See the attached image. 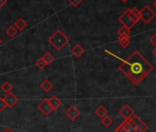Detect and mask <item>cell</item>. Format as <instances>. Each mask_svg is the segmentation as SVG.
Masks as SVG:
<instances>
[{"label":"cell","mask_w":156,"mask_h":132,"mask_svg":"<svg viewBox=\"0 0 156 132\" xmlns=\"http://www.w3.org/2000/svg\"><path fill=\"white\" fill-rule=\"evenodd\" d=\"M149 42H150V43H151L152 45L156 46V33L152 34V35L150 37V39H149Z\"/></svg>","instance_id":"26"},{"label":"cell","mask_w":156,"mask_h":132,"mask_svg":"<svg viewBox=\"0 0 156 132\" xmlns=\"http://www.w3.org/2000/svg\"><path fill=\"white\" fill-rule=\"evenodd\" d=\"M130 30L129 28L122 25L119 30H118V35L119 36H129L130 34Z\"/></svg>","instance_id":"17"},{"label":"cell","mask_w":156,"mask_h":132,"mask_svg":"<svg viewBox=\"0 0 156 132\" xmlns=\"http://www.w3.org/2000/svg\"><path fill=\"white\" fill-rule=\"evenodd\" d=\"M43 59H44V61L46 62V64L47 65H50V64H51L53 61H54V59H55V57L50 53V52H47L43 56Z\"/></svg>","instance_id":"22"},{"label":"cell","mask_w":156,"mask_h":132,"mask_svg":"<svg viewBox=\"0 0 156 132\" xmlns=\"http://www.w3.org/2000/svg\"><path fill=\"white\" fill-rule=\"evenodd\" d=\"M71 52H72V54H73L75 57L78 58V57H80V56H82V55H84V53H85V48L82 47L80 44H75V45L72 48Z\"/></svg>","instance_id":"11"},{"label":"cell","mask_w":156,"mask_h":132,"mask_svg":"<svg viewBox=\"0 0 156 132\" xmlns=\"http://www.w3.org/2000/svg\"><path fill=\"white\" fill-rule=\"evenodd\" d=\"M118 40H119V43L123 48H127L129 45V43H130V38H129V36H119L118 37Z\"/></svg>","instance_id":"15"},{"label":"cell","mask_w":156,"mask_h":132,"mask_svg":"<svg viewBox=\"0 0 156 132\" xmlns=\"http://www.w3.org/2000/svg\"><path fill=\"white\" fill-rule=\"evenodd\" d=\"M115 132H128V131L125 129V127L123 126V125H122V124H120L119 126H117V127H116Z\"/></svg>","instance_id":"27"},{"label":"cell","mask_w":156,"mask_h":132,"mask_svg":"<svg viewBox=\"0 0 156 132\" xmlns=\"http://www.w3.org/2000/svg\"><path fill=\"white\" fill-rule=\"evenodd\" d=\"M35 66L36 67L39 69V70H44L46 67H47V64H46V62L44 61V59H43V57L41 56V57H40L36 62H35Z\"/></svg>","instance_id":"19"},{"label":"cell","mask_w":156,"mask_h":132,"mask_svg":"<svg viewBox=\"0 0 156 132\" xmlns=\"http://www.w3.org/2000/svg\"><path fill=\"white\" fill-rule=\"evenodd\" d=\"M49 102H50V104H51V107H52L53 110L58 109V108L62 105V101H61L57 96H55V95L51 96V97L49 99Z\"/></svg>","instance_id":"12"},{"label":"cell","mask_w":156,"mask_h":132,"mask_svg":"<svg viewBox=\"0 0 156 132\" xmlns=\"http://www.w3.org/2000/svg\"><path fill=\"white\" fill-rule=\"evenodd\" d=\"M108 111L107 108L104 107L103 105H99V106L96 109V111H95V114H96L98 116H99L100 118H102V117L108 115Z\"/></svg>","instance_id":"16"},{"label":"cell","mask_w":156,"mask_h":132,"mask_svg":"<svg viewBox=\"0 0 156 132\" xmlns=\"http://www.w3.org/2000/svg\"><path fill=\"white\" fill-rule=\"evenodd\" d=\"M18 29L14 26V25H11V26H9L7 30H6V33H7V35H9V37H10V38H13V37H15L17 34H18Z\"/></svg>","instance_id":"18"},{"label":"cell","mask_w":156,"mask_h":132,"mask_svg":"<svg viewBox=\"0 0 156 132\" xmlns=\"http://www.w3.org/2000/svg\"><path fill=\"white\" fill-rule=\"evenodd\" d=\"M119 21L122 24V25H124V26H126V27H128V28H129V29H131L136 23L130 19V17H129V10L127 9L125 12H123L119 17Z\"/></svg>","instance_id":"5"},{"label":"cell","mask_w":156,"mask_h":132,"mask_svg":"<svg viewBox=\"0 0 156 132\" xmlns=\"http://www.w3.org/2000/svg\"><path fill=\"white\" fill-rule=\"evenodd\" d=\"M121 124L123 125V126L128 132H140V128L130 119H125V121L122 122Z\"/></svg>","instance_id":"10"},{"label":"cell","mask_w":156,"mask_h":132,"mask_svg":"<svg viewBox=\"0 0 156 132\" xmlns=\"http://www.w3.org/2000/svg\"><path fill=\"white\" fill-rule=\"evenodd\" d=\"M140 130V132H146L148 130V125L146 123H144L137 115H133L130 118H129Z\"/></svg>","instance_id":"7"},{"label":"cell","mask_w":156,"mask_h":132,"mask_svg":"<svg viewBox=\"0 0 156 132\" xmlns=\"http://www.w3.org/2000/svg\"><path fill=\"white\" fill-rule=\"evenodd\" d=\"M7 2H8V0H0V8H2Z\"/></svg>","instance_id":"28"},{"label":"cell","mask_w":156,"mask_h":132,"mask_svg":"<svg viewBox=\"0 0 156 132\" xmlns=\"http://www.w3.org/2000/svg\"><path fill=\"white\" fill-rule=\"evenodd\" d=\"M155 79H156V74H155Z\"/></svg>","instance_id":"34"},{"label":"cell","mask_w":156,"mask_h":132,"mask_svg":"<svg viewBox=\"0 0 156 132\" xmlns=\"http://www.w3.org/2000/svg\"><path fill=\"white\" fill-rule=\"evenodd\" d=\"M48 42L57 51H61L69 43V38L61 30H57L52 35L49 37Z\"/></svg>","instance_id":"2"},{"label":"cell","mask_w":156,"mask_h":132,"mask_svg":"<svg viewBox=\"0 0 156 132\" xmlns=\"http://www.w3.org/2000/svg\"><path fill=\"white\" fill-rule=\"evenodd\" d=\"M134 114H135L134 110H133L129 104H125V105L119 110V115H120L124 119H129Z\"/></svg>","instance_id":"9"},{"label":"cell","mask_w":156,"mask_h":132,"mask_svg":"<svg viewBox=\"0 0 156 132\" xmlns=\"http://www.w3.org/2000/svg\"><path fill=\"white\" fill-rule=\"evenodd\" d=\"M128 10H129V17H130V19L135 22V23H138L139 21H140V18L138 17V16H136L132 11H131V9H128Z\"/></svg>","instance_id":"23"},{"label":"cell","mask_w":156,"mask_h":132,"mask_svg":"<svg viewBox=\"0 0 156 132\" xmlns=\"http://www.w3.org/2000/svg\"><path fill=\"white\" fill-rule=\"evenodd\" d=\"M68 1H69V3H70L73 7L77 8L78 6H79V5L82 3L83 0H68Z\"/></svg>","instance_id":"24"},{"label":"cell","mask_w":156,"mask_h":132,"mask_svg":"<svg viewBox=\"0 0 156 132\" xmlns=\"http://www.w3.org/2000/svg\"><path fill=\"white\" fill-rule=\"evenodd\" d=\"M152 55H154V56L156 57V46H155V48H154V49L152 50Z\"/></svg>","instance_id":"30"},{"label":"cell","mask_w":156,"mask_h":132,"mask_svg":"<svg viewBox=\"0 0 156 132\" xmlns=\"http://www.w3.org/2000/svg\"><path fill=\"white\" fill-rule=\"evenodd\" d=\"M101 124L105 126V127H109L112 124H113V120L111 117H109L108 115H106L104 117L101 118Z\"/></svg>","instance_id":"20"},{"label":"cell","mask_w":156,"mask_h":132,"mask_svg":"<svg viewBox=\"0 0 156 132\" xmlns=\"http://www.w3.org/2000/svg\"><path fill=\"white\" fill-rule=\"evenodd\" d=\"M14 26L18 29V31H20L21 32V31H23V30H25L27 28L28 23H27V21L25 20H23L22 18H20V19H18L16 21Z\"/></svg>","instance_id":"14"},{"label":"cell","mask_w":156,"mask_h":132,"mask_svg":"<svg viewBox=\"0 0 156 132\" xmlns=\"http://www.w3.org/2000/svg\"><path fill=\"white\" fill-rule=\"evenodd\" d=\"M6 107H7V105L3 100V97H0V113L3 112L6 109Z\"/></svg>","instance_id":"25"},{"label":"cell","mask_w":156,"mask_h":132,"mask_svg":"<svg viewBox=\"0 0 156 132\" xmlns=\"http://www.w3.org/2000/svg\"><path fill=\"white\" fill-rule=\"evenodd\" d=\"M1 89H2V91H3L4 92L9 93V92H12L13 86H12L9 81H5V82L2 84V86H1Z\"/></svg>","instance_id":"21"},{"label":"cell","mask_w":156,"mask_h":132,"mask_svg":"<svg viewBox=\"0 0 156 132\" xmlns=\"http://www.w3.org/2000/svg\"><path fill=\"white\" fill-rule=\"evenodd\" d=\"M153 7L156 9V0H154V2H153Z\"/></svg>","instance_id":"32"},{"label":"cell","mask_w":156,"mask_h":132,"mask_svg":"<svg viewBox=\"0 0 156 132\" xmlns=\"http://www.w3.org/2000/svg\"><path fill=\"white\" fill-rule=\"evenodd\" d=\"M2 132H14V130H13L12 128H10V127H7V128H5Z\"/></svg>","instance_id":"29"},{"label":"cell","mask_w":156,"mask_h":132,"mask_svg":"<svg viewBox=\"0 0 156 132\" xmlns=\"http://www.w3.org/2000/svg\"><path fill=\"white\" fill-rule=\"evenodd\" d=\"M155 16H156L155 12L148 5H145L141 9H140V18L146 24L150 23L151 21V20L154 19Z\"/></svg>","instance_id":"3"},{"label":"cell","mask_w":156,"mask_h":132,"mask_svg":"<svg viewBox=\"0 0 156 132\" xmlns=\"http://www.w3.org/2000/svg\"><path fill=\"white\" fill-rule=\"evenodd\" d=\"M65 115L70 119V120H75L78 116L80 115V111L76 106L71 105L66 111H65Z\"/></svg>","instance_id":"8"},{"label":"cell","mask_w":156,"mask_h":132,"mask_svg":"<svg viewBox=\"0 0 156 132\" xmlns=\"http://www.w3.org/2000/svg\"><path fill=\"white\" fill-rule=\"evenodd\" d=\"M2 43H3V41H2L1 39H0V45H1V44H2Z\"/></svg>","instance_id":"33"},{"label":"cell","mask_w":156,"mask_h":132,"mask_svg":"<svg viewBox=\"0 0 156 132\" xmlns=\"http://www.w3.org/2000/svg\"><path fill=\"white\" fill-rule=\"evenodd\" d=\"M3 100L7 105V107L9 108H12L14 107L18 103H19V98L12 92H9L7 93L4 97H3Z\"/></svg>","instance_id":"6"},{"label":"cell","mask_w":156,"mask_h":132,"mask_svg":"<svg viewBox=\"0 0 156 132\" xmlns=\"http://www.w3.org/2000/svg\"><path fill=\"white\" fill-rule=\"evenodd\" d=\"M40 87L42 89V91L44 92H49L52 88H53V84L49 81V80H44V81H42V82L40 84Z\"/></svg>","instance_id":"13"},{"label":"cell","mask_w":156,"mask_h":132,"mask_svg":"<svg viewBox=\"0 0 156 132\" xmlns=\"http://www.w3.org/2000/svg\"><path fill=\"white\" fill-rule=\"evenodd\" d=\"M120 1H121L122 3H127V2L129 1V0H120Z\"/></svg>","instance_id":"31"},{"label":"cell","mask_w":156,"mask_h":132,"mask_svg":"<svg viewBox=\"0 0 156 132\" xmlns=\"http://www.w3.org/2000/svg\"><path fill=\"white\" fill-rule=\"evenodd\" d=\"M37 108H38V109L41 112V114H42L43 115H45V116L49 115L53 111V109H52V107H51V104H50V102H49V99H44V100H42V101L38 104Z\"/></svg>","instance_id":"4"},{"label":"cell","mask_w":156,"mask_h":132,"mask_svg":"<svg viewBox=\"0 0 156 132\" xmlns=\"http://www.w3.org/2000/svg\"><path fill=\"white\" fill-rule=\"evenodd\" d=\"M119 70L134 85H139L153 70V66L139 51H134L122 62Z\"/></svg>","instance_id":"1"}]
</instances>
